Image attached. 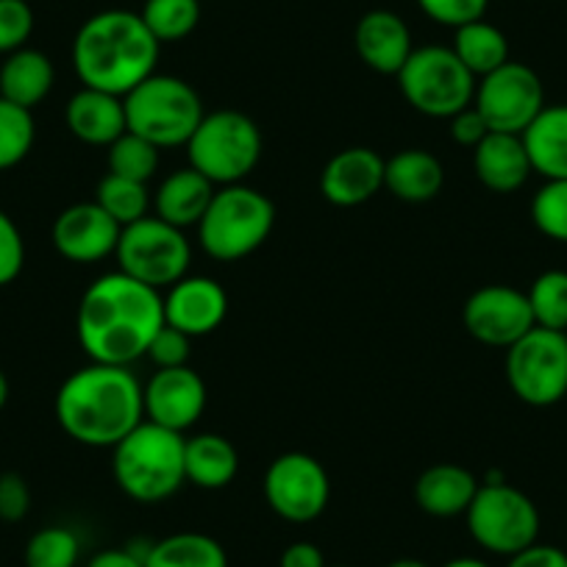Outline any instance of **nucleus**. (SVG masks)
<instances>
[{
  "label": "nucleus",
  "instance_id": "09e8293b",
  "mask_svg": "<svg viewBox=\"0 0 567 567\" xmlns=\"http://www.w3.org/2000/svg\"><path fill=\"white\" fill-rule=\"evenodd\" d=\"M386 567H429V565L420 559H395V561H390Z\"/></svg>",
  "mask_w": 567,
  "mask_h": 567
},
{
  "label": "nucleus",
  "instance_id": "ea45409f",
  "mask_svg": "<svg viewBox=\"0 0 567 567\" xmlns=\"http://www.w3.org/2000/svg\"><path fill=\"white\" fill-rule=\"evenodd\" d=\"M189 346H193V337H187L184 331L173 329V326H162L156 331V337L151 340L148 353L151 362L156 364V370L165 368H184L189 362Z\"/></svg>",
  "mask_w": 567,
  "mask_h": 567
},
{
  "label": "nucleus",
  "instance_id": "6e6552de",
  "mask_svg": "<svg viewBox=\"0 0 567 567\" xmlns=\"http://www.w3.org/2000/svg\"><path fill=\"white\" fill-rule=\"evenodd\" d=\"M395 79L414 112L437 120H451L473 106L478 84L476 75L445 45L414 48Z\"/></svg>",
  "mask_w": 567,
  "mask_h": 567
},
{
  "label": "nucleus",
  "instance_id": "58836bf2",
  "mask_svg": "<svg viewBox=\"0 0 567 567\" xmlns=\"http://www.w3.org/2000/svg\"><path fill=\"white\" fill-rule=\"evenodd\" d=\"M25 267V239L18 223L0 209V287L18 281Z\"/></svg>",
  "mask_w": 567,
  "mask_h": 567
},
{
  "label": "nucleus",
  "instance_id": "4468645a",
  "mask_svg": "<svg viewBox=\"0 0 567 567\" xmlns=\"http://www.w3.org/2000/svg\"><path fill=\"white\" fill-rule=\"evenodd\" d=\"M467 334L489 348H512L534 329L532 303L526 292L509 284H487L467 298L462 309Z\"/></svg>",
  "mask_w": 567,
  "mask_h": 567
},
{
  "label": "nucleus",
  "instance_id": "f3484780",
  "mask_svg": "<svg viewBox=\"0 0 567 567\" xmlns=\"http://www.w3.org/2000/svg\"><path fill=\"white\" fill-rule=\"evenodd\" d=\"M165 323L187 337H206L223 326L228 315V296L209 276H184L167 287Z\"/></svg>",
  "mask_w": 567,
  "mask_h": 567
},
{
  "label": "nucleus",
  "instance_id": "423d86ee",
  "mask_svg": "<svg viewBox=\"0 0 567 567\" xmlns=\"http://www.w3.org/2000/svg\"><path fill=\"white\" fill-rule=\"evenodd\" d=\"M128 131L159 151L182 148L204 120V103L193 84L176 75L154 73L123 97Z\"/></svg>",
  "mask_w": 567,
  "mask_h": 567
},
{
  "label": "nucleus",
  "instance_id": "9b49d317",
  "mask_svg": "<svg viewBox=\"0 0 567 567\" xmlns=\"http://www.w3.org/2000/svg\"><path fill=\"white\" fill-rule=\"evenodd\" d=\"M506 381L528 406H554L567 395V331L534 326L506 348Z\"/></svg>",
  "mask_w": 567,
  "mask_h": 567
},
{
  "label": "nucleus",
  "instance_id": "6ab92c4d",
  "mask_svg": "<svg viewBox=\"0 0 567 567\" xmlns=\"http://www.w3.org/2000/svg\"><path fill=\"white\" fill-rule=\"evenodd\" d=\"M359 59L379 75H398L412 56V31L401 14L390 9H373L364 14L353 34Z\"/></svg>",
  "mask_w": 567,
  "mask_h": 567
},
{
  "label": "nucleus",
  "instance_id": "39448f33",
  "mask_svg": "<svg viewBox=\"0 0 567 567\" xmlns=\"http://www.w3.org/2000/svg\"><path fill=\"white\" fill-rule=\"evenodd\" d=\"M276 226V206L265 193L245 184L217 187L198 223V243L212 259L237 261L265 245Z\"/></svg>",
  "mask_w": 567,
  "mask_h": 567
},
{
  "label": "nucleus",
  "instance_id": "0eeeda50",
  "mask_svg": "<svg viewBox=\"0 0 567 567\" xmlns=\"http://www.w3.org/2000/svg\"><path fill=\"white\" fill-rule=\"evenodd\" d=\"M261 131L248 114L220 109L204 114L187 148L189 167L209 178L215 187L243 184L261 159Z\"/></svg>",
  "mask_w": 567,
  "mask_h": 567
},
{
  "label": "nucleus",
  "instance_id": "473e14b6",
  "mask_svg": "<svg viewBox=\"0 0 567 567\" xmlns=\"http://www.w3.org/2000/svg\"><path fill=\"white\" fill-rule=\"evenodd\" d=\"M109 154V173L114 176L131 178V182L148 184L154 173L159 171V148L142 140L134 131H125L123 136L112 142L106 148Z\"/></svg>",
  "mask_w": 567,
  "mask_h": 567
},
{
  "label": "nucleus",
  "instance_id": "1a4fd4ad",
  "mask_svg": "<svg viewBox=\"0 0 567 567\" xmlns=\"http://www.w3.org/2000/svg\"><path fill=\"white\" fill-rule=\"evenodd\" d=\"M467 532L478 548L495 556H515L539 537V509L509 482H484L465 512Z\"/></svg>",
  "mask_w": 567,
  "mask_h": 567
},
{
  "label": "nucleus",
  "instance_id": "f704fd0d",
  "mask_svg": "<svg viewBox=\"0 0 567 567\" xmlns=\"http://www.w3.org/2000/svg\"><path fill=\"white\" fill-rule=\"evenodd\" d=\"M81 559V539L73 528H40L25 545V567H75Z\"/></svg>",
  "mask_w": 567,
  "mask_h": 567
},
{
  "label": "nucleus",
  "instance_id": "a19ab883",
  "mask_svg": "<svg viewBox=\"0 0 567 567\" xmlns=\"http://www.w3.org/2000/svg\"><path fill=\"white\" fill-rule=\"evenodd\" d=\"M31 512V489L20 473L0 476V520L20 523Z\"/></svg>",
  "mask_w": 567,
  "mask_h": 567
},
{
  "label": "nucleus",
  "instance_id": "b1692460",
  "mask_svg": "<svg viewBox=\"0 0 567 567\" xmlns=\"http://www.w3.org/2000/svg\"><path fill=\"white\" fill-rule=\"evenodd\" d=\"M445 184V167L432 151L409 148L384 162V189L406 204H425L440 195Z\"/></svg>",
  "mask_w": 567,
  "mask_h": 567
},
{
  "label": "nucleus",
  "instance_id": "bb28decb",
  "mask_svg": "<svg viewBox=\"0 0 567 567\" xmlns=\"http://www.w3.org/2000/svg\"><path fill=\"white\" fill-rule=\"evenodd\" d=\"M184 473L200 489H223L237 478L239 454L223 434H195L184 440Z\"/></svg>",
  "mask_w": 567,
  "mask_h": 567
},
{
  "label": "nucleus",
  "instance_id": "c85d7f7f",
  "mask_svg": "<svg viewBox=\"0 0 567 567\" xmlns=\"http://www.w3.org/2000/svg\"><path fill=\"white\" fill-rule=\"evenodd\" d=\"M145 567H228L226 548L200 532H178L151 543Z\"/></svg>",
  "mask_w": 567,
  "mask_h": 567
},
{
  "label": "nucleus",
  "instance_id": "f03ea898",
  "mask_svg": "<svg viewBox=\"0 0 567 567\" xmlns=\"http://www.w3.org/2000/svg\"><path fill=\"white\" fill-rule=\"evenodd\" d=\"M53 409L62 432L86 449H114L145 420L140 379L128 368L101 362L70 373Z\"/></svg>",
  "mask_w": 567,
  "mask_h": 567
},
{
  "label": "nucleus",
  "instance_id": "cd10ccee",
  "mask_svg": "<svg viewBox=\"0 0 567 567\" xmlns=\"http://www.w3.org/2000/svg\"><path fill=\"white\" fill-rule=\"evenodd\" d=\"M451 51L476 79H484L501 64L509 62V40L498 25L487 23V20H473V23L456 29Z\"/></svg>",
  "mask_w": 567,
  "mask_h": 567
},
{
  "label": "nucleus",
  "instance_id": "49530a36",
  "mask_svg": "<svg viewBox=\"0 0 567 567\" xmlns=\"http://www.w3.org/2000/svg\"><path fill=\"white\" fill-rule=\"evenodd\" d=\"M443 567H489L484 559H476V556H456V559L445 561Z\"/></svg>",
  "mask_w": 567,
  "mask_h": 567
},
{
  "label": "nucleus",
  "instance_id": "dca6fc26",
  "mask_svg": "<svg viewBox=\"0 0 567 567\" xmlns=\"http://www.w3.org/2000/svg\"><path fill=\"white\" fill-rule=\"evenodd\" d=\"M142 403L145 420L184 434L204 414L206 384L189 364L156 370L148 384H142Z\"/></svg>",
  "mask_w": 567,
  "mask_h": 567
},
{
  "label": "nucleus",
  "instance_id": "8fccbe9b",
  "mask_svg": "<svg viewBox=\"0 0 567 567\" xmlns=\"http://www.w3.org/2000/svg\"><path fill=\"white\" fill-rule=\"evenodd\" d=\"M329 567H348V565H329Z\"/></svg>",
  "mask_w": 567,
  "mask_h": 567
},
{
  "label": "nucleus",
  "instance_id": "37998d69",
  "mask_svg": "<svg viewBox=\"0 0 567 567\" xmlns=\"http://www.w3.org/2000/svg\"><path fill=\"white\" fill-rule=\"evenodd\" d=\"M506 567H567V554L556 545L534 543L509 556Z\"/></svg>",
  "mask_w": 567,
  "mask_h": 567
},
{
  "label": "nucleus",
  "instance_id": "ddd939ff",
  "mask_svg": "<svg viewBox=\"0 0 567 567\" xmlns=\"http://www.w3.org/2000/svg\"><path fill=\"white\" fill-rule=\"evenodd\" d=\"M473 106L478 109L489 131L523 134L548 103L539 75L528 64L509 59L498 70L478 79Z\"/></svg>",
  "mask_w": 567,
  "mask_h": 567
},
{
  "label": "nucleus",
  "instance_id": "c9c22d12",
  "mask_svg": "<svg viewBox=\"0 0 567 567\" xmlns=\"http://www.w3.org/2000/svg\"><path fill=\"white\" fill-rule=\"evenodd\" d=\"M532 220L539 234L567 245V178L545 182L532 198Z\"/></svg>",
  "mask_w": 567,
  "mask_h": 567
},
{
  "label": "nucleus",
  "instance_id": "f257e3e1",
  "mask_svg": "<svg viewBox=\"0 0 567 567\" xmlns=\"http://www.w3.org/2000/svg\"><path fill=\"white\" fill-rule=\"evenodd\" d=\"M165 326L159 290L114 270L95 278L81 296L75 334L90 362L128 368L148 353L151 340Z\"/></svg>",
  "mask_w": 567,
  "mask_h": 567
},
{
  "label": "nucleus",
  "instance_id": "2f4dec72",
  "mask_svg": "<svg viewBox=\"0 0 567 567\" xmlns=\"http://www.w3.org/2000/svg\"><path fill=\"white\" fill-rule=\"evenodd\" d=\"M37 140V123L31 109L0 97V171H12L31 154Z\"/></svg>",
  "mask_w": 567,
  "mask_h": 567
},
{
  "label": "nucleus",
  "instance_id": "412c9836",
  "mask_svg": "<svg viewBox=\"0 0 567 567\" xmlns=\"http://www.w3.org/2000/svg\"><path fill=\"white\" fill-rule=\"evenodd\" d=\"M473 173L493 193H517L534 173L523 136L489 131L473 148Z\"/></svg>",
  "mask_w": 567,
  "mask_h": 567
},
{
  "label": "nucleus",
  "instance_id": "4c0bfd02",
  "mask_svg": "<svg viewBox=\"0 0 567 567\" xmlns=\"http://www.w3.org/2000/svg\"><path fill=\"white\" fill-rule=\"evenodd\" d=\"M420 12L449 29H462L473 20H484L489 0H417Z\"/></svg>",
  "mask_w": 567,
  "mask_h": 567
},
{
  "label": "nucleus",
  "instance_id": "c03bdc74",
  "mask_svg": "<svg viewBox=\"0 0 567 567\" xmlns=\"http://www.w3.org/2000/svg\"><path fill=\"white\" fill-rule=\"evenodd\" d=\"M278 567H329V565H326V556L318 545L301 539V543H292L281 550Z\"/></svg>",
  "mask_w": 567,
  "mask_h": 567
},
{
  "label": "nucleus",
  "instance_id": "393cba45",
  "mask_svg": "<svg viewBox=\"0 0 567 567\" xmlns=\"http://www.w3.org/2000/svg\"><path fill=\"white\" fill-rule=\"evenodd\" d=\"M520 136L534 173L545 182L567 178V103L545 106Z\"/></svg>",
  "mask_w": 567,
  "mask_h": 567
},
{
  "label": "nucleus",
  "instance_id": "a18cd8bd",
  "mask_svg": "<svg viewBox=\"0 0 567 567\" xmlns=\"http://www.w3.org/2000/svg\"><path fill=\"white\" fill-rule=\"evenodd\" d=\"M148 548L136 550L134 545H128V548L97 550V554L86 561V567H145V554H148Z\"/></svg>",
  "mask_w": 567,
  "mask_h": 567
},
{
  "label": "nucleus",
  "instance_id": "7c9ffc66",
  "mask_svg": "<svg viewBox=\"0 0 567 567\" xmlns=\"http://www.w3.org/2000/svg\"><path fill=\"white\" fill-rule=\"evenodd\" d=\"M140 18L162 45L182 42L198 29L200 0H145Z\"/></svg>",
  "mask_w": 567,
  "mask_h": 567
},
{
  "label": "nucleus",
  "instance_id": "aec40b11",
  "mask_svg": "<svg viewBox=\"0 0 567 567\" xmlns=\"http://www.w3.org/2000/svg\"><path fill=\"white\" fill-rule=\"evenodd\" d=\"M64 120H68L70 134L92 148H109L117 136L128 131L123 97L92 90V86H81L70 97Z\"/></svg>",
  "mask_w": 567,
  "mask_h": 567
},
{
  "label": "nucleus",
  "instance_id": "4be33fe9",
  "mask_svg": "<svg viewBox=\"0 0 567 567\" xmlns=\"http://www.w3.org/2000/svg\"><path fill=\"white\" fill-rule=\"evenodd\" d=\"M478 487L467 467L454 465V462H440V465L425 467L414 482V501L420 509L432 517H460L465 515L467 506L476 498Z\"/></svg>",
  "mask_w": 567,
  "mask_h": 567
},
{
  "label": "nucleus",
  "instance_id": "20e7f679",
  "mask_svg": "<svg viewBox=\"0 0 567 567\" xmlns=\"http://www.w3.org/2000/svg\"><path fill=\"white\" fill-rule=\"evenodd\" d=\"M184 434L142 420L128 437L112 449V473L120 493L140 504L173 498L187 482L184 473Z\"/></svg>",
  "mask_w": 567,
  "mask_h": 567
},
{
  "label": "nucleus",
  "instance_id": "2eb2a0df",
  "mask_svg": "<svg viewBox=\"0 0 567 567\" xmlns=\"http://www.w3.org/2000/svg\"><path fill=\"white\" fill-rule=\"evenodd\" d=\"M120 226L109 212H103L95 200L73 204L53 220L51 243L59 256L73 265H95L106 256H114L120 243Z\"/></svg>",
  "mask_w": 567,
  "mask_h": 567
},
{
  "label": "nucleus",
  "instance_id": "9d476101",
  "mask_svg": "<svg viewBox=\"0 0 567 567\" xmlns=\"http://www.w3.org/2000/svg\"><path fill=\"white\" fill-rule=\"evenodd\" d=\"M114 259L120 272L148 284L154 290H165L187 276L193 245L182 228L148 215L120 231Z\"/></svg>",
  "mask_w": 567,
  "mask_h": 567
},
{
  "label": "nucleus",
  "instance_id": "5701e85b",
  "mask_svg": "<svg viewBox=\"0 0 567 567\" xmlns=\"http://www.w3.org/2000/svg\"><path fill=\"white\" fill-rule=\"evenodd\" d=\"M217 187L195 167L171 173L154 193V215L176 228H198L200 217L209 209Z\"/></svg>",
  "mask_w": 567,
  "mask_h": 567
},
{
  "label": "nucleus",
  "instance_id": "7ed1b4c3",
  "mask_svg": "<svg viewBox=\"0 0 567 567\" xmlns=\"http://www.w3.org/2000/svg\"><path fill=\"white\" fill-rule=\"evenodd\" d=\"M162 42L142 23L140 12L106 9L81 23L73 40V70L92 90L125 97L151 79Z\"/></svg>",
  "mask_w": 567,
  "mask_h": 567
},
{
  "label": "nucleus",
  "instance_id": "a878e982",
  "mask_svg": "<svg viewBox=\"0 0 567 567\" xmlns=\"http://www.w3.org/2000/svg\"><path fill=\"white\" fill-rule=\"evenodd\" d=\"M53 84H56L53 62L34 48H20L0 64V97L23 109L40 106L51 95Z\"/></svg>",
  "mask_w": 567,
  "mask_h": 567
},
{
  "label": "nucleus",
  "instance_id": "f8f14e48",
  "mask_svg": "<svg viewBox=\"0 0 567 567\" xmlns=\"http://www.w3.org/2000/svg\"><path fill=\"white\" fill-rule=\"evenodd\" d=\"M261 489L267 506L287 523L318 520L331 501L329 471L303 451L276 456L265 471Z\"/></svg>",
  "mask_w": 567,
  "mask_h": 567
},
{
  "label": "nucleus",
  "instance_id": "c756f323",
  "mask_svg": "<svg viewBox=\"0 0 567 567\" xmlns=\"http://www.w3.org/2000/svg\"><path fill=\"white\" fill-rule=\"evenodd\" d=\"M95 204L101 206L103 212L114 217L120 226H131V223L142 220V217L151 215V206H154V198L148 193V184L131 182V178L114 176V173H106V176L97 182L95 189Z\"/></svg>",
  "mask_w": 567,
  "mask_h": 567
},
{
  "label": "nucleus",
  "instance_id": "72a5a7b5",
  "mask_svg": "<svg viewBox=\"0 0 567 567\" xmlns=\"http://www.w3.org/2000/svg\"><path fill=\"white\" fill-rule=\"evenodd\" d=\"M526 296H528V303H532L534 326H539V329L567 331V272L565 270L539 272Z\"/></svg>",
  "mask_w": 567,
  "mask_h": 567
},
{
  "label": "nucleus",
  "instance_id": "79ce46f5",
  "mask_svg": "<svg viewBox=\"0 0 567 567\" xmlns=\"http://www.w3.org/2000/svg\"><path fill=\"white\" fill-rule=\"evenodd\" d=\"M489 134L487 123L484 117L478 114L476 106H467L462 109L460 114L451 117V136H454L456 145H465V148H476L478 142Z\"/></svg>",
  "mask_w": 567,
  "mask_h": 567
},
{
  "label": "nucleus",
  "instance_id": "a211bd4d",
  "mask_svg": "<svg viewBox=\"0 0 567 567\" xmlns=\"http://www.w3.org/2000/svg\"><path fill=\"white\" fill-rule=\"evenodd\" d=\"M384 162L373 148L340 151L320 173V195L342 209L368 204L384 189Z\"/></svg>",
  "mask_w": 567,
  "mask_h": 567
},
{
  "label": "nucleus",
  "instance_id": "e433bc0d",
  "mask_svg": "<svg viewBox=\"0 0 567 567\" xmlns=\"http://www.w3.org/2000/svg\"><path fill=\"white\" fill-rule=\"evenodd\" d=\"M34 34V9L29 0H0V56L29 45Z\"/></svg>",
  "mask_w": 567,
  "mask_h": 567
},
{
  "label": "nucleus",
  "instance_id": "de8ad7c7",
  "mask_svg": "<svg viewBox=\"0 0 567 567\" xmlns=\"http://www.w3.org/2000/svg\"><path fill=\"white\" fill-rule=\"evenodd\" d=\"M7 401H9V379L7 373L0 370V409L7 406Z\"/></svg>",
  "mask_w": 567,
  "mask_h": 567
}]
</instances>
